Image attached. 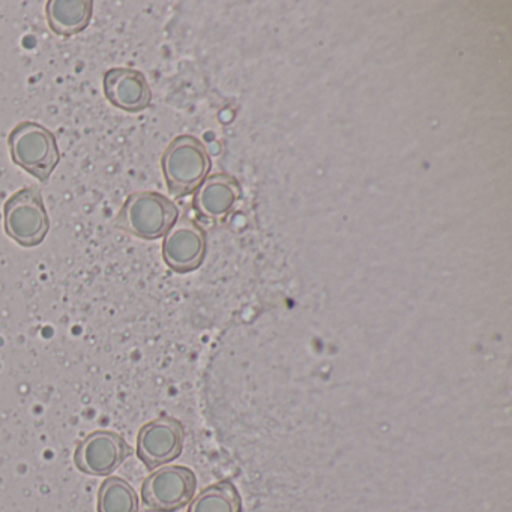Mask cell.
<instances>
[{
    "label": "cell",
    "instance_id": "1",
    "mask_svg": "<svg viewBox=\"0 0 512 512\" xmlns=\"http://www.w3.org/2000/svg\"><path fill=\"white\" fill-rule=\"evenodd\" d=\"M179 209L157 191H136L125 199L116 227L134 238L155 241L164 238L178 221Z\"/></svg>",
    "mask_w": 512,
    "mask_h": 512
},
{
    "label": "cell",
    "instance_id": "2",
    "mask_svg": "<svg viewBox=\"0 0 512 512\" xmlns=\"http://www.w3.org/2000/svg\"><path fill=\"white\" fill-rule=\"evenodd\" d=\"M8 148L13 163L41 182L50 179L61 163L55 134L38 122L16 125L8 136Z\"/></svg>",
    "mask_w": 512,
    "mask_h": 512
},
{
    "label": "cell",
    "instance_id": "3",
    "mask_svg": "<svg viewBox=\"0 0 512 512\" xmlns=\"http://www.w3.org/2000/svg\"><path fill=\"white\" fill-rule=\"evenodd\" d=\"M161 170L170 194L184 197L205 181L211 170V158L197 137L184 134L167 146L161 157Z\"/></svg>",
    "mask_w": 512,
    "mask_h": 512
},
{
    "label": "cell",
    "instance_id": "4",
    "mask_svg": "<svg viewBox=\"0 0 512 512\" xmlns=\"http://www.w3.org/2000/svg\"><path fill=\"white\" fill-rule=\"evenodd\" d=\"M5 233L23 248L43 244L49 235L50 217L40 188L28 187L8 197L4 205Z\"/></svg>",
    "mask_w": 512,
    "mask_h": 512
},
{
    "label": "cell",
    "instance_id": "5",
    "mask_svg": "<svg viewBox=\"0 0 512 512\" xmlns=\"http://www.w3.org/2000/svg\"><path fill=\"white\" fill-rule=\"evenodd\" d=\"M196 490V473L190 467L166 466L145 479L142 499L152 511L173 512L191 503Z\"/></svg>",
    "mask_w": 512,
    "mask_h": 512
},
{
    "label": "cell",
    "instance_id": "6",
    "mask_svg": "<svg viewBox=\"0 0 512 512\" xmlns=\"http://www.w3.org/2000/svg\"><path fill=\"white\" fill-rule=\"evenodd\" d=\"M133 454L127 440L115 431L98 430L77 445L74 464L80 472L92 476H109Z\"/></svg>",
    "mask_w": 512,
    "mask_h": 512
},
{
    "label": "cell",
    "instance_id": "7",
    "mask_svg": "<svg viewBox=\"0 0 512 512\" xmlns=\"http://www.w3.org/2000/svg\"><path fill=\"white\" fill-rule=\"evenodd\" d=\"M185 430L175 418H158L143 425L137 434V457L154 470L182 454Z\"/></svg>",
    "mask_w": 512,
    "mask_h": 512
},
{
    "label": "cell",
    "instance_id": "8",
    "mask_svg": "<svg viewBox=\"0 0 512 512\" xmlns=\"http://www.w3.org/2000/svg\"><path fill=\"white\" fill-rule=\"evenodd\" d=\"M206 233L196 221L181 218L164 236L163 259L172 271L188 274L200 268L206 256Z\"/></svg>",
    "mask_w": 512,
    "mask_h": 512
},
{
    "label": "cell",
    "instance_id": "9",
    "mask_svg": "<svg viewBox=\"0 0 512 512\" xmlns=\"http://www.w3.org/2000/svg\"><path fill=\"white\" fill-rule=\"evenodd\" d=\"M104 97L116 109L140 113L151 106L152 91L142 71L115 67L106 71L103 79Z\"/></svg>",
    "mask_w": 512,
    "mask_h": 512
},
{
    "label": "cell",
    "instance_id": "10",
    "mask_svg": "<svg viewBox=\"0 0 512 512\" xmlns=\"http://www.w3.org/2000/svg\"><path fill=\"white\" fill-rule=\"evenodd\" d=\"M241 197V188L227 175H212L202 182L194 196V206L205 217L217 218L229 214Z\"/></svg>",
    "mask_w": 512,
    "mask_h": 512
},
{
    "label": "cell",
    "instance_id": "11",
    "mask_svg": "<svg viewBox=\"0 0 512 512\" xmlns=\"http://www.w3.org/2000/svg\"><path fill=\"white\" fill-rule=\"evenodd\" d=\"M92 14V0H49L46 4L47 25L58 37L82 34L91 23Z\"/></svg>",
    "mask_w": 512,
    "mask_h": 512
},
{
    "label": "cell",
    "instance_id": "12",
    "mask_svg": "<svg viewBox=\"0 0 512 512\" xmlns=\"http://www.w3.org/2000/svg\"><path fill=\"white\" fill-rule=\"evenodd\" d=\"M139 496L130 482L121 476L104 479L98 490V512H139Z\"/></svg>",
    "mask_w": 512,
    "mask_h": 512
},
{
    "label": "cell",
    "instance_id": "13",
    "mask_svg": "<svg viewBox=\"0 0 512 512\" xmlns=\"http://www.w3.org/2000/svg\"><path fill=\"white\" fill-rule=\"evenodd\" d=\"M242 500L238 488L230 481L209 485L191 500L188 512H241Z\"/></svg>",
    "mask_w": 512,
    "mask_h": 512
}]
</instances>
